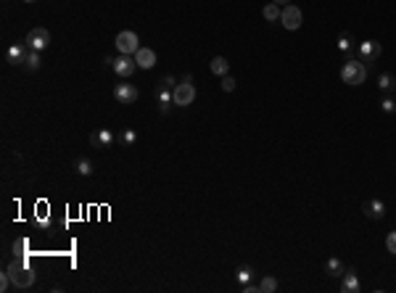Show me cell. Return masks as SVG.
Here are the masks:
<instances>
[{
    "instance_id": "obj_12",
    "label": "cell",
    "mask_w": 396,
    "mask_h": 293,
    "mask_svg": "<svg viewBox=\"0 0 396 293\" xmlns=\"http://www.w3.org/2000/svg\"><path fill=\"white\" fill-rule=\"evenodd\" d=\"M341 291H344V293H359L362 291V285H359V280H356L354 269H346V272L341 275Z\"/></svg>"
},
{
    "instance_id": "obj_31",
    "label": "cell",
    "mask_w": 396,
    "mask_h": 293,
    "mask_svg": "<svg viewBox=\"0 0 396 293\" xmlns=\"http://www.w3.org/2000/svg\"><path fill=\"white\" fill-rule=\"evenodd\" d=\"M114 61H117V58H111V56H106V58H103V66H106V69H114Z\"/></svg>"
},
{
    "instance_id": "obj_9",
    "label": "cell",
    "mask_w": 396,
    "mask_h": 293,
    "mask_svg": "<svg viewBox=\"0 0 396 293\" xmlns=\"http://www.w3.org/2000/svg\"><path fill=\"white\" fill-rule=\"evenodd\" d=\"M29 50H32V48H29L27 42H16V45H11V48H8V53H5V61L13 64V66H24Z\"/></svg>"
},
{
    "instance_id": "obj_27",
    "label": "cell",
    "mask_w": 396,
    "mask_h": 293,
    "mask_svg": "<svg viewBox=\"0 0 396 293\" xmlns=\"http://www.w3.org/2000/svg\"><path fill=\"white\" fill-rule=\"evenodd\" d=\"M11 285H13V283H11V275H8V272H3V275H0V291L5 293V291L11 288Z\"/></svg>"
},
{
    "instance_id": "obj_23",
    "label": "cell",
    "mask_w": 396,
    "mask_h": 293,
    "mask_svg": "<svg viewBox=\"0 0 396 293\" xmlns=\"http://www.w3.org/2000/svg\"><path fill=\"white\" fill-rule=\"evenodd\" d=\"M251 277H254V269L251 267H240L238 269V280L240 283H251Z\"/></svg>"
},
{
    "instance_id": "obj_30",
    "label": "cell",
    "mask_w": 396,
    "mask_h": 293,
    "mask_svg": "<svg viewBox=\"0 0 396 293\" xmlns=\"http://www.w3.org/2000/svg\"><path fill=\"white\" fill-rule=\"evenodd\" d=\"M13 251H16V253L27 251V241H19V243H13Z\"/></svg>"
},
{
    "instance_id": "obj_16",
    "label": "cell",
    "mask_w": 396,
    "mask_h": 293,
    "mask_svg": "<svg viewBox=\"0 0 396 293\" xmlns=\"http://www.w3.org/2000/svg\"><path fill=\"white\" fill-rule=\"evenodd\" d=\"M209 69H211L214 74L225 77L227 72H230V64H227V58H225V56H214V58H211V64H209Z\"/></svg>"
},
{
    "instance_id": "obj_1",
    "label": "cell",
    "mask_w": 396,
    "mask_h": 293,
    "mask_svg": "<svg viewBox=\"0 0 396 293\" xmlns=\"http://www.w3.org/2000/svg\"><path fill=\"white\" fill-rule=\"evenodd\" d=\"M5 272L11 275V283H13L16 291H29L35 285V280H37V275L24 264V261H11V264L5 267Z\"/></svg>"
},
{
    "instance_id": "obj_17",
    "label": "cell",
    "mask_w": 396,
    "mask_h": 293,
    "mask_svg": "<svg viewBox=\"0 0 396 293\" xmlns=\"http://www.w3.org/2000/svg\"><path fill=\"white\" fill-rule=\"evenodd\" d=\"M325 272L330 275V277H341V275L346 272V267H344V261H341V259H327Z\"/></svg>"
},
{
    "instance_id": "obj_6",
    "label": "cell",
    "mask_w": 396,
    "mask_h": 293,
    "mask_svg": "<svg viewBox=\"0 0 396 293\" xmlns=\"http://www.w3.org/2000/svg\"><path fill=\"white\" fill-rule=\"evenodd\" d=\"M301 21H304V16H301V8L299 5H291L288 3L285 8H283V13H280V24H283L285 29H299L301 27Z\"/></svg>"
},
{
    "instance_id": "obj_3",
    "label": "cell",
    "mask_w": 396,
    "mask_h": 293,
    "mask_svg": "<svg viewBox=\"0 0 396 293\" xmlns=\"http://www.w3.org/2000/svg\"><path fill=\"white\" fill-rule=\"evenodd\" d=\"M172 95H174V106H182V109H185V106H190V103L196 101V87L190 84V74H188V77H185V80H182L180 84H174Z\"/></svg>"
},
{
    "instance_id": "obj_19",
    "label": "cell",
    "mask_w": 396,
    "mask_h": 293,
    "mask_svg": "<svg viewBox=\"0 0 396 293\" xmlns=\"http://www.w3.org/2000/svg\"><path fill=\"white\" fill-rule=\"evenodd\" d=\"M338 48H341V50H344V53H349V56H352V58L356 56V48H354V40H352V35H346V32H344V35H341V37H338Z\"/></svg>"
},
{
    "instance_id": "obj_2",
    "label": "cell",
    "mask_w": 396,
    "mask_h": 293,
    "mask_svg": "<svg viewBox=\"0 0 396 293\" xmlns=\"http://www.w3.org/2000/svg\"><path fill=\"white\" fill-rule=\"evenodd\" d=\"M341 80H344V84L359 87V84L367 80V66H364L359 58H349L346 64L341 66Z\"/></svg>"
},
{
    "instance_id": "obj_21",
    "label": "cell",
    "mask_w": 396,
    "mask_h": 293,
    "mask_svg": "<svg viewBox=\"0 0 396 293\" xmlns=\"http://www.w3.org/2000/svg\"><path fill=\"white\" fill-rule=\"evenodd\" d=\"M40 50H29V56H27V61H24V69L27 72H37L40 69Z\"/></svg>"
},
{
    "instance_id": "obj_33",
    "label": "cell",
    "mask_w": 396,
    "mask_h": 293,
    "mask_svg": "<svg viewBox=\"0 0 396 293\" xmlns=\"http://www.w3.org/2000/svg\"><path fill=\"white\" fill-rule=\"evenodd\" d=\"M272 3H277V5H288L291 0H272Z\"/></svg>"
},
{
    "instance_id": "obj_8",
    "label": "cell",
    "mask_w": 396,
    "mask_h": 293,
    "mask_svg": "<svg viewBox=\"0 0 396 293\" xmlns=\"http://www.w3.org/2000/svg\"><path fill=\"white\" fill-rule=\"evenodd\" d=\"M114 72H117L119 77H132L135 72H138V61H135V56L119 53V58L114 61Z\"/></svg>"
},
{
    "instance_id": "obj_7",
    "label": "cell",
    "mask_w": 396,
    "mask_h": 293,
    "mask_svg": "<svg viewBox=\"0 0 396 293\" xmlns=\"http://www.w3.org/2000/svg\"><path fill=\"white\" fill-rule=\"evenodd\" d=\"M24 42H27L32 50H40V53H42V50L50 45V32H48V29H42V27H35L32 32L27 35Z\"/></svg>"
},
{
    "instance_id": "obj_24",
    "label": "cell",
    "mask_w": 396,
    "mask_h": 293,
    "mask_svg": "<svg viewBox=\"0 0 396 293\" xmlns=\"http://www.w3.org/2000/svg\"><path fill=\"white\" fill-rule=\"evenodd\" d=\"M135 140H138V132H135V129H124V132H121V143L124 145H132Z\"/></svg>"
},
{
    "instance_id": "obj_25",
    "label": "cell",
    "mask_w": 396,
    "mask_h": 293,
    "mask_svg": "<svg viewBox=\"0 0 396 293\" xmlns=\"http://www.w3.org/2000/svg\"><path fill=\"white\" fill-rule=\"evenodd\" d=\"M386 249H388V253H396V230H391L386 235Z\"/></svg>"
},
{
    "instance_id": "obj_20",
    "label": "cell",
    "mask_w": 396,
    "mask_h": 293,
    "mask_svg": "<svg viewBox=\"0 0 396 293\" xmlns=\"http://www.w3.org/2000/svg\"><path fill=\"white\" fill-rule=\"evenodd\" d=\"M262 13H264V19H267L270 24H275V21H280V13H283V11L277 8V3H267Z\"/></svg>"
},
{
    "instance_id": "obj_29",
    "label": "cell",
    "mask_w": 396,
    "mask_h": 293,
    "mask_svg": "<svg viewBox=\"0 0 396 293\" xmlns=\"http://www.w3.org/2000/svg\"><path fill=\"white\" fill-rule=\"evenodd\" d=\"M243 293H262L259 285H251V283H243Z\"/></svg>"
},
{
    "instance_id": "obj_22",
    "label": "cell",
    "mask_w": 396,
    "mask_h": 293,
    "mask_svg": "<svg viewBox=\"0 0 396 293\" xmlns=\"http://www.w3.org/2000/svg\"><path fill=\"white\" fill-rule=\"evenodd\" d=\"M259 291H262V293H275V291H277V277L267 275L262 283H259Z\"/></svg>"
},
{
    "instance_id": "obj_34",
    "label": "cell",
    "mask_w": 396,
    "mask_h": 293,
    "mask_svg": "<svg viewBox=\"0 0 396 293\" xmlns=\"http://www.w3.org/2000/svg\"><path fill=\"white\" fill-rule=\"evenodd\" d=\"M24 3H35V0H24Z\"/></svg>"
},
{
    "instance_id": "obj_11",
    "label": "cell",
    "mask_w": 396,
    "mask_h": 293,
    "mask_svg": "<svg viewBox=\"0 0 396 293\" xmlns=\"http://www.w3.org/2000/svg\"><path fill=\"white\" fill-rule=\"evenodd\" d=\"M114 140H117V135H114L111 129H98V132L90 135L93 148H109V145H114Z\"/></svg>"
},
{
    "instance_id": "obj_4",
    "label": "cell",
    "mask_w": 396,
    "mask_h": 293,
    "mask_svg": "<svg viewBox=\"0 0 396 293\" xmlns=\"http://www.w3.org/2000/svg\"><path fill=\"white\" fill-rule=\"evenodd\" d=\"M138 48H140V40H138V35H135V32L124 29V32L117 35V50L119 53H124V56H135Z\"/></svg>"
},
{
    "instance_id": "obj_14",
    "label": "cell",
    "mask_w": 396,
    "mask_h": 293,
    "mask_svg": "<svg viewBox=\"0 0 396 293\" xmlns=\"http://www.w3.org/2000/svg\"><path fill=\"white\" fill-rule=\"evenodd\" d=\"M362 209H364V214H367L370 219H383L386 217V204L378 201V198H375V201H367Z\"/></svg>"
},
{
    "instance_id": "obj_18",
    "label": "cell",
    "mask_w": 396,
    "mask_h": 293,
    "mask_svg": "<svg viewBox=\"0 0 396 293\" xmlns=\"http://www.w3.org/2000/svg\"><path fill=\"white\" fill-rule=\"evenodd\" d=\"M378 87L383 90V92H391L394 87H396V77L391 74V72H383L378 77Z\"/></svg>"
},
{
    "instance_id": "obj_28",
    "label": "cell",
    "mask_w": 396,
    "mask_h": 293,
    "mask_svg": "<svg viewBox=\"0 0 396 293\" xmlns=\"http://www.w3.org/2000/svg\"><path fill=\"white\" fill-rule=\"evenodd\" d=\"M380 109H383L386 114H394V111H396V101H391V98H386V101L380 103Z\"/></svg>"
},
{
    "instance_id": "obj_32",
    "label": "cell",
    "mask_w": 396,
    "mask_h": 293,
    "mask_svg": "<svg viewBox=\"0 0 396 293\" xmlns=\"http://www.w3.org/2000/svg\"><path fill=\"white\" fill-rule=\"evenodd\" d=\"M161 84H166V87H172V84H174V77H164V80H161Z\"/></svg>"
},
{
    "instance_id": "obj_10",
    "label": "cell",
    "mask_w": 396,
    "mask_h": 293,
    "mask_svg": "<svg viewBox=\"0 0 396 293\" xmlns=\"http://www.w3.org/2000/svg\"><path fill=\"white\" fill-rule=\"evenodd\" d=\"M138 87L135 84H124V82H119L117 87H114V98H117L119 103H135L138 101Z\"/></svg>"
},
{
    "instance_id": "obj_26",
    "label": "cell",
    "mask_w": 396,
    "mask_h": 293,
    "mask_svg": "<svg viewBox=\"0 0 396 293\" xmlns=\"http://www.w3.org/2000/svg\"><path fill=\"white\" fill-rule=\"evenodd\" d=\"M235 84H238V82H235L230 74H225V77H222V90H225V92H233V90H235Z\"/></svg>"
},
{
    "instance_id": "obj_15",
    "label": "cell",
    "mask_w": 396,
    "mask_h": 293,
    "mask_svg": "<svg viewBox=\"0 0 396 293\" xmlns=\"http://www.w3.org/2000/svg\"><path fill=\"white\" fill-rule=\"evenodd\" d=\"M72 169H74L77 174H82V177H90V174L95 172V164H93L90 159H74V161H72Z\"/></svg>"
},
{
    "instance_id": "obj_13",
    "label": "cell",
    "mask_w": 396,
    "mask_h": 293,
    "mask_svg": "<svg viewBox=\"0 0 396 293\" xmlns=\"http://www.w3.org/2000/svg\"><path fill=\"white\" fill-rule=\"evenodd\" d=\"M135 61H138V69H154L156 66V53L151 48H138Z\"/></svg>"
},
{
    "instance_id": "obj_5",
    "label": "cell",
    "mask_w": 396,
    "mask_h": 293,
    "mask_svg": "<svg viewBox=\"0 0 396 293\" xmlns=\"http://www.w3.org/2000/svg\"><path fill=\"white\" fill-rule=\"evenodd\" d=\"M380 50H383V48H380V42H375V40H364V42L356 45V58H359L362 64L367 66V64H372V61L380 56Z\"/></svg>"
}]
</instances>
